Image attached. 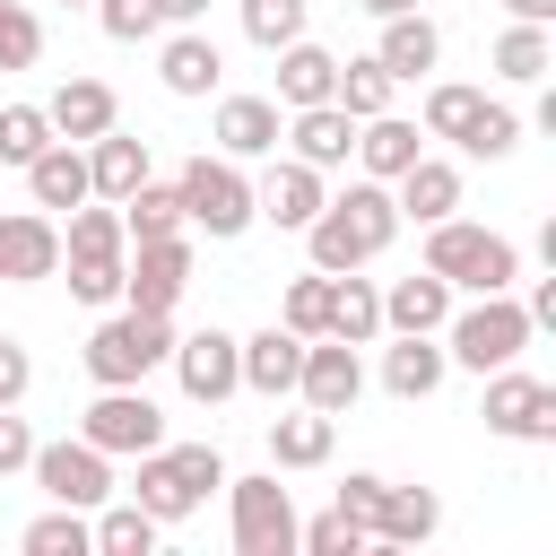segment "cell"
I'll use <instances>...</instances> for the list:
<instances>
[{"label": "cell", "mask_w": 556, "mask_h": 556, "mask_svg": "<svg viewBox=\"0 0 556 556\" xmlns=\"http://www.w3.org/2000/svg\"><path fill=\"white\" fill-rule=\"evenodd\" d=\"M391 235H400V208H391V182H374V174H356L348 191H330L321 208H313V226H304V252H313V269H365V261H382L391 252Z\"/></svg>", "instance_id": "obj_1"}, {"label": "cell", "mask_w": 556, "mask_h": 556, "mask_svg": "<svg viewBox=\"0 0 556 556\" xmlns=\"http://www.w3.org/2000/svg\"><path fill=\"white\" fill-rule=\"evenodd\" d=\"M426 269L452 287V295H504L521 287V243L495 235V226H469L460 208L426 226Z\"/></svg>", "instance_id": "obj_2"}, {"label": "cell", "mask_w": 556, "mask_h": 556, "mask_svg": "<svg viewBox=\"0 0 556 556\" xmlns=\"http://www.w3.org/2000/svg\"><path fill=\"white\" fill-rule=\"evenodd\" d=\"M374 547H426L434 530H443V495L434 486H391V478H374V469H348V486L330 495Z\"/></svg>", "instance_id": "obj_3"}, {"label": "cell", "mask_w": 556, "mask_h": 556, "mask_svg": "<svg viewBox=\"0 0 556 556\" xmlns=\"http://www.w3.org/2000/svg\"><path fill=\"white\" fill-rule=\"evenodd\" d=\"M174 200H182V226L208 235V243H235V235L261 226V208H252V174H243L235 156H191V165L174 174Z\"/></svg>", "instance_id": "obj_4"}, {"label": "cell", "mask_w": 556, "mask_h": 556, "mask_svg": "<svg viewBox=\"0 0 556 556\" xmlns=\"http://www.w3.org/2000/svg\"><path fill=\"white\" fill-rule=\"evenodd\" d=\"M443 339V356L452 365H469V374H495V365H513L539 330H530V313H521V295L504 287V295H469V304H452V321L434 330Z\"/></svg>", "instance_id": "obj_5"}, {"label": "cell", "mask_w": 556, "mask_h": 556, "mask_svg": "<svg viewBox=\"0 0 556 556\" xmlns=\"http://www.w3.org/2000/svg\"><path fill=\"white\" fill-rule=\"evenodd\" d=\"M78 356H87V382H96V391H104V382H148V374L174 356V313H130V304H122V313H104V321L87 330Z\"/></svg>", "instance_id": "obj_6"}, {"label": "cell", "mask_w": 556, "mask_h": 556, "mask_svg": "<svg viewBox=\"0 0 556 556\" xmlns=\"http://www.w3.org/2000/svg\"><path fill=\"white\" fill-rule=\"evenodd\" d=\"M226 530H235V556H295V495L278 486V469L261 478H235L226 469Z\"/></svg>", "instance_id": "obj_7"}, {"label": "cell", "mask_w": 556, "mask_h": 556, "mask_svg": "<svg viewBox=\"0 0 556 556\" xmlns=\"http://www.w3.org/2000/svg\"><path fill=\"white\" fill-rule=\"evenodd\" d=\"M78 434H87L104 460H139V452H156V443H165V408H156L139 382H104V391L87 400Z\"/></svg>", "instance_id": "obj_8"}, {"label": "cell", "mask_w": 556, "mask_h": 556, "mask_svg": "<svg viewBox=\"0 0 556 556\" xmlns=\"http://www.w3.org/2000/svg\"><path fill=\"white\" fill-rule=\"evenodd\" d=\"M486 382V434H504V443H556V382H539V374H521V356L513 365H495V374H478Z\"/></svg>", "instance_id": "obj_9"}, {"label": "cell", "mask_w": 556, "mask_h": 556, "mask_svg": "<svg viewBox=\"0 0 556 556\" xmlns=\"http://www.w3.org/2000/svg\"><path fill=\"white\" fill-rule=\"evenodd\" d=\"M182 295H191V226H182V235H148V243H130L122 304H130V313H174Z\"/></svg>", "instance_id": "obj_10"}, {"label": "cell", "mask_w": 556, "mask_h": 556, "mask_svg": "<svg viewBox=\"0 0 556 556\" xmlns=\"http://www.w3.org/2000/svg\"><path fill=\"white\" fill-rule=\"evenodd\" d=\"M35 486L52 495V504H78V513H96L104 495H113V460L87 443V434H61V443H35Z\"/></svg>", "instance_id": "obj_11"}, {"label": "cell", "mask_w": 556, "mask_h": 556, "mask_svg": "<svg viewBox=\"0 0 556 556\" xmlns=\"http://www.w3.org/2000/svg\"><path fill=\"white\" fill-rule=\"evenodd\" d=\"M174 382H182V400H200V408H217V400H235L243 391V356H235V330H191V339H174Z\"/></svg>", "instance_id": "obj_12"}, {"label": "cell", "mask_w": 556, "mask_h": 556, "mask_svg": "<svg viewBox=\"0 0 556 556\" xmlns=\"http://www.w3.org/2000/svg\"><path fill=\"white\" fill-rule=\"evenodd\" d=\"M295 400L304 408H321V417H348L356 400H365V356L348 348V339H304V365H295Z\"/></svg>", "instance_id": "obj_13"}, {"label": "cell", "mask_w": 556, "mask_h": 556, "mask_svg": "<svg viewBox=\"0 0 556 556\" xmlns=\"http://www.w3.org/2000/svg\"><path fill=\"white\" fill-rule=\"evenodd\" d=\"M61 278V217L52 208H0V287Z\"/></svg>", "instance_id": "obj_14"}, {"label": "cell", "mask_w": 556, "mask_h": 556, "mask_svg": "<svg viewBox=\"0 0 556 556\" xmlns=\"http://www.w3.org/2000/svg\"><path fill=\"white\" fill-rule=\"evenodd\" d=\"M156 78H165V96L200 104V96L226 87V61H217V43H208L200 26H165V35H156Z\"/></svg>", "instance_id": "obj_15"}, {"label": "cell", "mask_w": 556, "mask_h": 556, "mask_svg": "<svg viewBox=\"0 0 556 556\" xmlns=\"http://www.w3.org/2000/svg\"><path fill=\"white\" fill-rule=\"evenodd\" d=\"M278 130H287V104L278 96H217V156L252 165V156H278Z\"/></svg>", "instance_id": "obj_16"}, {"label": "cell", "mask_w": 556, "mask_h": 556, "mask_svg": "<svg viewBox=\"0 0 556 556\" xmlns=\"http://www.w3.org/2000/svg\"><path fill=\"white\" fill-rule=\"evenodd\" d=\"M321 200H330V174H313L304 156H278V165L252 182V208H261L269 226H287V235H304Z\"/></svg>", "instance_id": "obj_17"}, {"label": "cell", "mask_w": 556, "mask_h": 556, "mask_svg": "<svg viewBox=\"0 0 556 556\" xmlns=\"http://www.w3.org/2000/svg\"><path fill=\"white\" fill-rule=\"evenodd\" d=\"M278 148H287V156H304L313 174H339V165H348V148H356V113H339V104H295V113H287V130H278Z\"/></svg>", "instance_id": "obj_18"}, {"label": "cell", "mask_w": 556, "mask_h": 556, "mask_svg": "<svg viewBox=\"0 0 556 556\" xmlns=\"http://www.w3.org/2000/svg\"><path fill=\"white\" fill-rule=\"evenodd\" d=\"M443 374H452V356H443L434 330H391V348H382V391L391 400H434Z\"/></svg>", "instance_id": "obj_19"}, {"label": "cell", "mask_w": 556, "mask_h": 556, "mask_svg": "<svg viewBox=\"0 0 556 556\" xmlns=\"http://www.w3.org/2000/svg\"><path fill=\"white\" fill-rule=\"evenodd\" d=\"M43 122H52V139H104L113 122H122V104H113V87L104 78H61L52 96H43Z\"/></svg>", "instance_id": "obj_20"}, {"label": "cell", "mask_w": 556, "mask_h": 556, "mask_svg": "<svg viewBox=\"0 0 556 556\" xmlns=\"http://www.w3.org/2000/svg\"><path fill=\"white\" fill-rule=\"evenodd\" d=\"M348 156H356V165H365L374 182H400V174H408V165L426 156V130H417V122H400V113H365V122H356V148H348Z\"/></svg>", "instance_id": "obj_21"}, {"label": "cell", "mask_w": 556, "mask_h": 556, "mask_svg": "<svg viewBox=\"0 0 556 556\" xmlns=\"http://www.w3.org/2000/svg\"><path fill=\"white\" fill-rule=\"evenodd\" d=\"M391 208H400V226L452 217V208H460V165H452V156H417V165L391 182Z\"/></svg>", "instance_id": "obj_22"}, {"label": "cell", "mask_w": 556, "mask_h": 556, "mask_svg": "<svg viewBox=\"0 0 556 556\" xmlns=\"http://www.w3.org/2000/svg\"><path fill=\"white\" fill-rule=\"evenodd\" d=\"M235 356H243V391H261V400H287V391H295V365H304V339H295L287 321H269V330L235 339Z\"/></svg>", "instance_id": "obj_23"}, {"label": "cell", "mask_w": 556, "mask_h": 556, "mask_svg": "<svg viewBox=\"0 0 556 556\" xmlns=\"http://www.w3.org/2000/svg\"><path fill=\"white\" fill-rule=\"evenodd\" d=\"M374 61L408 87V78H426L434 61H443V26L426 17V9H400V17H382V43H374Z\"/></svg>", "instance_id": "obj_24"}, {"label": "cell", "mask_w": 556, "mask_h": 556, "mask_svg": "<svg viewBox=\"0 0 556 556\" xmlns=\"http://www.w3.org/2000/svg\"><path fill=\"white\" fill-rule=\"evenodd\" d=\"M139 182H148V139H130L122 122L104 139H87V191L96 200H130Z\"/></svg>", "instance_id": "obj_25"}, {"label": "cell", "mask_w": 556, "mask_h": 556, "mask_svg": "<svg viewBox=\"0 0 556 556\" xmlns=\"http://www.w3.org/2000/svg\"><path fill=\"white\" fill-rule=\"evenodd\" d=\"M26 191H35V208H52V217H70L78 200H96V191H87V148H78V139H52V148L26 165Z\"/></svg>", "instance_id": "obj_26"}, {"label": "cell", "mask_w": 556, "mask_h": 556, "mask_svg": "<svg viewBox=\"0 0 556 556\" xmlns=\"http://www.w3.org/2000/svg\"><path fill=\"white\" fill-rule=\"evenodd\" d=\"M330 452H339V417H321V408L269 417V469H321Z\"/></svg>", "instance_id": "obj_27"}, {"label": "cell", "mask_w": 556, "mask_h": 556, "mask_svg": "<svg viewBox=\"0 0 556 556\" xmlns=\"http://www.w3.org/2000/svg\"><path fill=\"white\" fill-rule=\"evenodd\" d=\"M452 321V287L417 261V278H391L382 287V330H443Z\"/></svg>", "instance_id": "obj_28"}, {"label": "cell", "mask_w": 556, "mask_h": 556, "mask_svg": "<svg viewBox=\"0 0 556 556\" xmlns=\"http://www.w3.org/2000/svg\"><path fill=\"white\" fill-rule=\"evenodd\" d=\"M486 61H495L504 87H547V70H556V26H521V17H513Z\"/></svg>", "instance_id": "obj_29"}, {"label": "cell", "mask_w": 556, "mask_h": 556, "mask_svg": "<svg viewBox=\"0 0 556 556\" xmlns=\"http://www.w3.org/2000/svg\"><path fill=\"white\" fill-rule=\"evenodd\" d=\"M330 78H339V52H321L313 35L278 43V104H287V113H295V104H330Z\"/></svg>", "instance_id": "obj_30"}, {"label": "cell", "mask_w": 556, "mask_h": 556, "mask_svg": "<svg viewBox=\"0 0 556 556\" xmlns=\"http://www.w3.org/2000/svg\"><path fill=\"white\" fill-rule=\"evenodd\" d=\"M321 330L348 339V348H374V339H382V287L356 278V269H339V278H330V321H321Z\"/></svg>", "instance_id": "obj_31"}, {"label": "cell", "mask_w": 556, "mask_h": 556, "mask_svg": "<svg viewBox=\"0 0 556 556\" xmlns=\"http://www.w3.org/2000/svg\"><path fill=\"white\" fill-rule=\"evenodd\" d=\"M156 530H165V521L139 513L130 495H122V504L104 495V504L87 513V547H96V556H156Z\"/></svg>", "instance_id": "obj_32"}, {"label": "cell", "mask_w": 556, "mask_h": 556, "mask_svg": "<svg viewBox=\"0 0 556 556\" xmlns=\"http://www.w3.org/2000/svg\"><path fill=\"white\" fill-rule=\"evenodd\" d=\"M130 504H139V513H156V521H182V513H200V495L182 486V469H174V452H165V443H156V452H139Z\"/></svg>", "instance_id": "obj_33"}, {"label": "cell", "mask_w": 556, "mask_h": 556, "mask_svg": "<svg viewBox=\"0 0 556 556\" xmlns=\"http://www.w3.org/2000/svg\"><path fill=\"white\" fill-rule=\"evenodd\" d=\"M391 87H400V78H391V70L365 52V61H339V78H330V104L365 122V113H391Z\"/></svg>", "instance_id": "obj_34"}, {"label": "cell", "mask_w": 556, "mask_h": 556, "mask_svg": "<svg viewBox=\"0 0 556 556\" xmlns=\"http://www.w3.org/2000/svg\"><path fill=\"white\" fill-rule=\"evenodd\" d=\"M478 104H486V87L434 78V87H426V113H417V130H426V139H452V148H460V130L478 122Z\"/></svg>", "instance_id": "obj_35"}, {"label": "cell", "mask_w": 556, "mask_h": 556, "mask_svg": "<svg viewBox=\"0 0 556 556\" xmlns=\"http://www.w3.org/2000/svg\"><path fill=\"white\" fill-rule=\"evenodd\" d=\"M122 208V226H130V243H148V235H182V200H174V182H139L130 200H113Z\"/></svg>", "instance_id": "obj_36"}, {"label": "cell", "mask_w": 556, "mask_h": 556, "mask_svg": "<svg viewBox=\"0 0 556 556\" xmlns=\"http://www.w3.org/2000/svg\"><path fill=\"white\" fill-rule=\"evenodd\" d=\"M17 547H26V556H87V513H78V504H52V513H35V521L17 530Z\"/></svg>", "instance_id": "obj_37"}, {"label": "cell", "mask_w": 556, "mask_h": 556, "mask_svg": "<svg viewBox=\"0 0 556 556\" xmlns=\"http://www.w3.org/2000/svg\"><path fill=\"white\" fill-rule=\"evenodd\" d=\"M278 321H287L295 339H321V321H330V269H304V278H287V295H278Z\"/></svg>", "instance_id": "obj_38"}, {"label": "cell", "mask_w": 556, "mask_h": 556, "mask_svg": "<svg viewBox=\"0 0 556 556\" xmlns=\"http://www.w3.org/2000/svg\"><path fill=\"white\" fill-rule=\"evenodd\" d=\"M52 148V122H43V104H0V165H35Z\"/></svg>", "instance_id": "obj_39"}, {"label": "cell", "mask_w": 556, "mask_h": 556, "mask_svg": "<svg viewBox=\"0 0 556 556\" xmlns=\"http://www.w3.org/2000/svg\"><path fill=\"white\" fill-rule=\"evenodd\" d=\"M513 148H521V113L486 96V104H478V122L460 130V156H486V165H495V156H513Z\"/></svg>", "instance_id": "obj_40"}, {"label": "cell", "mask_w": 556, "mask_h": 556, "mask_svg": "<svg viewBox=\"0 0 556 556\" xmlns=\"http://www.w3.org/2000/svg\"><path fill=\"white\" fill-rule=\"evenodd\" d=\"M304 17H313V0H243V35H252L261 52L295 43V35H304Z\"/></svg>", "instance_id": "obj_41"}, {"label": "cell", "mask_w": 556, "mask_h": 556, "mask_svg": "<svg viewBox=\"0 0 556 556\" xmlns=\"http://www.w3.org/2000/svg\"><path fill=\"white\" fill-rule=\"evenodd\" d=\"M295 547H304V556H365L374 539H365V530H356V521H348V513L330 504V513H313V521H295Z\"/></svg>", "instance_id": "obj_42"}, {"label": "cell", "mask_w": 556, "mask_h": 556, "mask_svg": "<svg viewBox=\"0 0 556 556\" xmlns=\"http://www.w3.org/2000/svg\"><path fill=\"white\" fill-rule=\"evenodd\" d=\"M43 61V17L26 0H0V70H35Z\"/></svg>", "instance_id": "obj_43"}, {"label": "cell", "mask_w": 556, "mask_h": 556, "mask_svg": "<svg viewBox=\"0 0 556 556\" xmlns=\"http://www.w3.org/2000/svg\"><path fill=\"white\" fill-rule=\"evenodd\" d=\"M96 26H104L113 43H156V35H165V9H156V0H96Z\"/></svg>", "instance_id": "obj_44"}, {"label": "cell", "mask_w": 556, "mask_h": 556, "mask_svg": "<svg viewBox=\"0 0 556 556\" xmlns=\"http://www.w3.org/2000/svg\"><path fill=\"white\" fill-rule=\"evenodd\" d=\"M165 452H174V469H182V486H191L200 504L226 486V452H217V443H165Z\"/></svg>", "instance_id": "obj_45"}, {"label": "cell", "mask_w": 556, "mask_h": 556, "mask_svg": "<svg viewBox=\"0 0 556 556\" xmlns=\"http://www.w3.org/2000/svg\"><path fill=\"white\" fill-rule=\"evenodd\" d=\"M26 391H35V356H26V339L0 330V408H17Z\"/></svg>", "instance_id": "obj_46"}, {"label": "cell", "mask_w": 556, "mask_h": 556, "mask_svg": "<svg viewBox=\"0 0 556 556\" xmlns=\"http://www.w3.org/2000/svg\"><path fill=\"white\" fill-rule=\"evenodd\" d=\"M26 460H35V426H26L17 408H0V478H17Z\"/></svg>", "instance_id": "obj_47"}, {"label": "cell", "mask_w": 556, "mask_h": 556, "mask_svg": "<svg viewBox=\"0 0 556 556\" xmlns=\"http://www.w3.org/2000/svg\"><path fill=\"white\" fill-rule=\"evenodd\" d=\"M521 313H530V330H556V278H530Z\"/></svg>", "instance_id": "obj_48"}, {"label": "cell", "mask_w": 556, "mask_h": 556, "mask_svg": "<svg viewBox=\"0 0 556 556\" xmlns=\"http://www.w3.org/2000/svg\"><path fill=\"white\" fill-rule=\"evenodd\" d=\"M504 9H513L521 26H556V0H504Z\"/></svg>", "instance_id": "obj_49"}, {"label": "cell", "mask_w": 556, "mask_h": 556, "mask_svg": "<svg viewBox=\"0 0 556 556\" xmlns=\"http://www.w3.org/2000/svg\"><path fill=\"white\" fill-rule=\"evenodd\" d=\"M156 9H165V26H200L208 17V0H156Z\"/></svg>", "instance_id": "obj_50"}, {"label": "cell", "mask_w": 556, "mask_h": 556, "mask_svg": "<svg viewBox=\"0 0 556 556\" xmlns=\"http://www.w3.org/2000/svg\"><path fill=\"white\" fill-rule=\"evenodd\" d=\"M365 17H400V9H426V0H356Z\"/></svg>", "instance_id": "obj_51"}, {"label": "cell", "mask_w": 556, "mask_h": 556, "mask_svg": "<svg viewBox=\"0 0 556 556\" xmlns=\"http://www.w3.org/2000/svg\"><path fill=\"white\" fill-rule=\"evenodd\" d=\"M70 9H96V0H70Z\"/></svg>", "instance_id": "obj_52"}]
</instances>
